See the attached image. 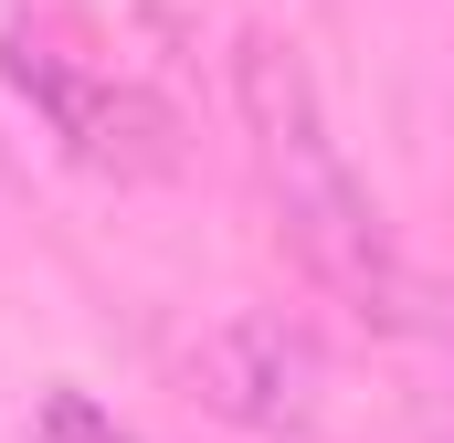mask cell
<instances>
[{
    "label": "cell",
    "mask_w": 454,
    "mask_h": 443,
    "mask_svg": "<svg viewBox=\"0 0 454 443\" xmlns=\"http://www.w3.org/2000/svg\"><path fill=\"white\" fill-rule=\"evenodd\" d=\"M232 106H243V137H254V180L275 201V232L286 253L339 296L348 317L370 328H412V264L391 253V222L359 190V169L328 137V106H317V74L286 32H243L232 53Z\"/></svg>",
    "instance_id": "obj_1"
},
{
    "label": "cell",
    "mask_w": 454,
    "mask_h": 443,
    "mask_svg": "<svg viewBox=\"0 0 454 443\" xmlns=\"http://www.w3.org/2000/svg\"><path fill=\"white\" fill-rule=\"evenodd\" d=\"M0 74H11L21 106L64 137V159H85L106 180H169L180 169V116L159 106L137 74L85 64L53 21H0Z\"/></svg>",
    "instance_id": "obj_2"
},
{
    "label": "cell",
    "mask_w": 454,
    "mask_h": 443,
    "mask_svg": "<svg viewBox=\"0 0 454 443\" xmlns=\"http://www.w3.org/2000/svg\"><path fill=\"white\" fill-rule=\"evenodd\" d=\"M191 401L264 443H307L328 423V348L286 307H232L223 328L191 338Z\"/></svg>",
    "instance_id": "obj_3"
},
{
    "label": "cell",
    "mask_w": 454,
    "mask_h": 443,
    "mask_svg": "<svg viewBox=\"0 0 454 443\" xmlns=\"http://www.w3.org/2000/svg\"><path fill=\"white\" fill-rule=\"evenodd\" d=\"M21 443H137V433L116 423L96 391H43V401H32V423H21Z\"/></svg>",
    "instance_id": "obj_4"
},
{
    "label": "cell",
    "mask_w": 454,
    "mask_h": 443,
    "mask_svg": "<svg viewBox=\"0 0 454 443\" xmlns=\"http://www.w3.org/2000/svg\"><path fill=\"white\" fill-rule=\"evenodd\" d=\"M412 328L434 338V348H444V369H454V275H434V285L412 275Z\"/></svg>",
    "instance_id": "obj_5"
}]
</instances>
